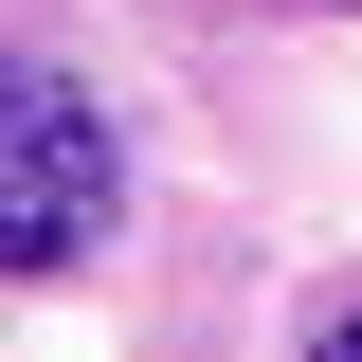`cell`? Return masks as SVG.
<instances>
[{
	"label": "cell",
	"instance_id": "obj_1",
	"mask_svg": "<svg viewBox=\"0 0 362 362\" xmlns=\"http://www.w3.org/2000/svg\"><path fill=\"white\" fill-rule=\"evenodd\" d=\"M109 199H127V163L90 127V90L37 73V54H0V272H73L109 235Z\"/></svg>",
	"mask_w": 362,
	"mask_h": 362
},
{
	"label": "cell",
	"instance_id": "obj_2",
	"mask_svg": "<svg viewBox=\"0 0 362 362\" xmlns=\"http://www.w3.org/2000/svg\"><path fill=\"white\" fill-rule=\"evenodd\" d=\"M326 362H362V290H344V308H326Z\"/></svg>",
	"mask_w": 362,
	"mask_h": 362
}]
</instances>
